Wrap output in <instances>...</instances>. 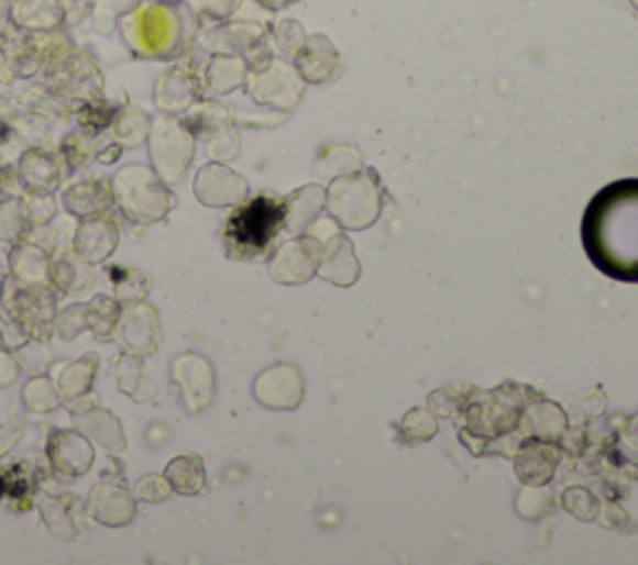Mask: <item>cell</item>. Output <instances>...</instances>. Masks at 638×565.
Listing matches in <instances>:
<instances>
[{
  "mask_svg": "<svg viewBox=\"0 0 638 565\" xmlns=\"http://www.w3.org/2000/svg\"><path fill=\"white\" fill-rule=\"evenodd\" d=\"M138 35H130L138 51L147 55L170 51L173 13L167 8H147V11L138 13Z\"/></svg>",
  "mask_w": 638,
  "mask_h": 565,
  "instance_id": "3957f363",
  "label": "cell"
},
{
  "mask_svg": "<svg viewBox=\"0 0 638 565\" xmlns=\"http://www.w3.org/2000/svg\"><path fill=\"white\" fill-rule=\"evenodd\" d=\"M287 222V204L270 195H260L228 220L224 247L238 259H257L267 254Z\"/></svg>",
  "mask_w": 638,
  "mask_h": 565,
  "instance_id": "7a4b0ae2",
  "label": "cell"
},
{
  "mask_svg": "<svg viewBox=\"0 0 638 565\" xmlns=\"http://www.w3.org/2000/svg\"><path fill=\"white\" fill-rule=\"evenodd\" d=\"M581 242L602 275L638 285V177L594 195L581 222Z\"/></svg>",
  "mask_w": 638,
  "mask_h": 565,
  "instance_id": "6da1fadb",
  "label": "cell"
}]
</instances>
